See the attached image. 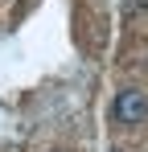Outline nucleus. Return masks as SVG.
Here are the masks:
<instances>
[{
	"instance_id": "obj_1",
	"label": "nucleus",
	"mask_w": 148,
	"mask_h": 152,
	"mask_svg": "<svg viewBox=\"0 0 148 152\" xmlns=\"http://www.w3.org/2000/svg\"><path fill=\"white\" fill-rule=\"evenodd\" d=\"M111 119L115 124H144L148 119V99L140 91H119L111 103Z\"/></svg>"
}]
</instances>
